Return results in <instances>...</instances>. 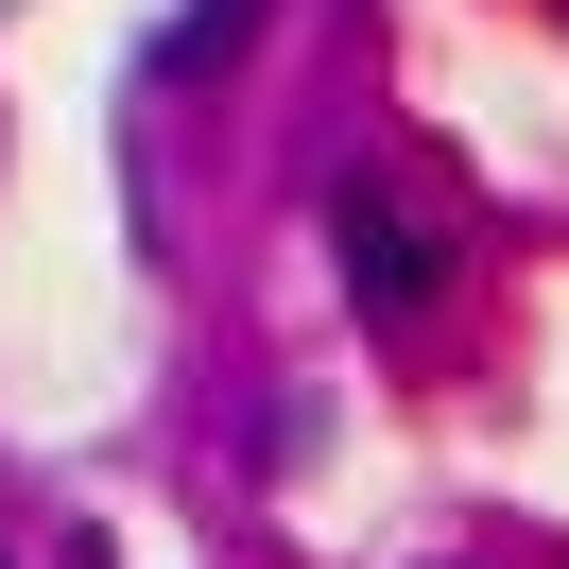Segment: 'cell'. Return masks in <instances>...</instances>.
Returning <instances> with one entry per match:
<instances>
[{"label":"cell","instance_id":"1","mask_svg":"<svg viewBox=\"0 0 569 569\" xmlns=\"http://www.w3.org/2000/svg\"><path fill=\"white\" fill-rule=\"evenodd\" d=\"M328 242H346V293H362V311H415V293H431V242L380 208V190H346V208H328Z\"/></svg>","mask_w":569,"mask_h":569},{"label":"cell","instance_id":"2","mask_svg":"<svg viewBox=\"0 0 569 569\" xmlns=\"http://www.w3.org/2000/svg\"><path fill=\"white\" fill-rule=\"evenodd\" d=\"M277 18V0H173V36H156V70L173 87H208V70H242V36Z\"/></svg>","mask_w":569,"mask_h":569}]
</instances>
